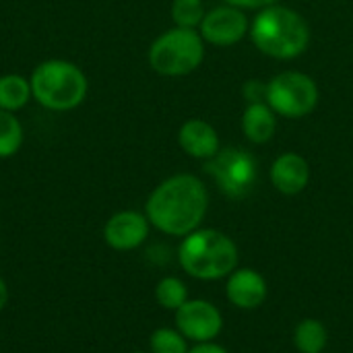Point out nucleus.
<instances>
[{
	"instance_id": "4",
	"label": "nucleus",
	"mask_w": 353,
	"mask_h": 353,
	"mask_svg": "<svg viewBox=\"0 0 353 353\" xmlns=\"http://www.w3.org/2000/svg\"><path fill=\"white\" fill-rule=\"evenodd\" d=\"M29 83L33 99L52 112H70L79 108L89 91V83L81 66L60 58L39 62L33 68Z\"/></svg>"
},
{
	"instance_id": "17",
	"label": "nucleus",
	"mask_w": 353,
	"mask_h": 353,
	"mask_svg": "<svg viewBox=\"0 0 353 353\" xmlns=\"http://www.w3.org/2000/svg\"><path fill=\"white\" fill-rule=\"evenodd\" d=\"M188 300L186 283L176 275H165L155 285V302L170 312H176Z\"/></svg>"
},
{
	"instance_id": "25",
	"label": "nucleus",
	"mask_w": 353,
	"mask_h": 353,
	"mask_svg": "<svg viewBox=\"0 0 353 353\" xmlns=\"http://www.w3.org/2000/svg\"><path fill=\"white\" fill-rule=\"evenodd\" d=\"M126 353H151V352H126Z\"/></svg>"
},
{
	"instance_id": "16",
	"label": "nucleus",
	"mask_w": 353,
	"mask_h": 353,
	"mask_svg": "<svg viewBox=\"0 0 353 353\" xmlns=\"http://www.w3.org/2000/svg\"><path fill=\"white\" fill-rule=\"evenodd\" d=\"M31 83L21 74H2L0 77V110L17 112L25 108L31 99Z\"/></svg>"
},
{
	"instance_id": "21",
	"label": "nucleus",
	"mask_w": 353,
	"mask_h": 353,
	"mask_svg": "<svg viewBox=\"0 0 353 353\" xmlns=\"http://www.w3.org/2000/svg\"><path fill=\"white\" fill-rule=\"evenodd\" d=\"M242 93H244V99L248 103L267 101V83L265 81H259V79H250V81H246Z\"/></svg>"
},
{
	"instance_id": "2",
	"label": "nucleus",
	"mask_w": 353,
	"mask_h": 353,
	"mask_svg": "<svg viewBox=\"0 0 353 353\" xmlns=\"http://www.w3.org/2000/svg\"><path fill=\"white\" fill-rule=\"evenodd\" d=\"M248 37L254 48L273 60H296L310 46V25L294 8L273 4L256 10Z\"/></svg>"
},
{
	"instance_id": "9",
	"label": "nucleus",
	"mask_w": 353,
	"mask_h": 353,
	"mask_svg": "<svg viewBox=\"0 0 353 353\" xmlns=\"http://www.w3.org/2000/svg\"><path fill=\"white\" fill-rule=\"evenodd\" d=\"M248 31H250V19L246 10L232 6L228 2L207 10L199 27V33L205 39V43L217 48H230L240 43L248 35Z\"/></svg>"
},
{
	"instance_id": "5",
	"label": "nucleus",
	"mask_w": 353,
	"mask_h": 353,
	"mask_svg": "<svg viewBox=\"0 0 353 353\" xmlns=\"http://www.w3.org/2000/svg\"><path fill=\"white\" fill-rule=\"evenodd\" d=\"M147 58L161 77H186L203 64L205 39L199 29L172 27L153 39Z\"/></svg>"
},
{
	"instance_id": "6",
	"label": "nucleus",
	"mask_w": 353,
	"mask_h": 353,
	"mask_svg": "<svg viewBox=\"0 0 353 353\" xmlns=\"http://www.w3.org/2000/svg\"><path fill=\"white\" fill-rule=\"evenodd\" d=\"M321 101L316 81L302 70H283L267 81V103L271 110L288 120L310 116Z\"/></svg>"
},
{
	"instance_id": "19",
	"label": "nucleus",
	"mask_w": 353,
	"mask_h": 353,
	"mask_svg": "<svg viewBox=\"0 0 353 353\" xmlns=\"http://www.w3.org/2000/svg\"><path fill=\"white\" fill-rule=\"evenodd\" d=\"M190 341L174 327H159L149 337L151 353H188Z\"/></svg>"
},
{
	"instance_id": "22",
	"label": "nucleus",
	"mask_w": 353,
	"mask_h": 353,
	"mask_svg": "<svg viewBox=\"0 0 353 353\" xmlns=\"http://www.w3.org/2000/svg\"><path fill=\"white\" fill-rule=\"evenodd\" d=\"M232 6H238L242 10H263L267 6L279 4V0H223Z\"/></svg>"
},
{
	"instance_id": "24",
	"label": "nucleus",
	"mask_w": 353,
	"mask_h": 353,
	"mask_svg": "<svg viewBox=\"0 0 353 353\" xmlns=\"http://www.w3.org/2000/svg\"><path fill=\"white\" fill-rule=\"evenodd\" d=\"M8 300H10V292H8V285H6V281L0 277V312L6 308V304H8Z\"/></svg>"
},
{
	"instance_id": "3",
	"label": "nucleus",
	"mask_w": 353,
	"mask_h": 353,
	"mask_svg": "<svg viewBox=\"0 0 353 353\" xmlns=\"http://www.w3.org/2000/svg\"><path fill=\"white\" fill-rule=\"evenodd\" d=\"M176 256L180 269L199 281L228 279L240 263L238 244L228 234L213 228H199L180 238Z\"/></svg>"
},
{
	"instance_id": "14",
	"label": "nucleus",
	"mask_w": 353,
	"mask_h": 353,
	"mask_svg": "<svg viewBox=\"0 0 353 353\" xmlns=\"http://www.w3.org/2000/svg\"><path fill=\"white\" fill-rule=\"evenodd\" d=\"M277 114L271 110L267 101L248 103L242 114V132L252 145H265L275 137L277 130Z\"/></svg>"
},
{
	"instance_id": "1",
	"label": "nucleus",
	"mask_w": 353,
	"mask_h": 353,
	"mask_svg": "<svg viewBox=\"0 0 353 353\" xmlns=\"http://www.w3.org/2000/svg\"><path fill=\"white\" fill-rule=\"evenodd\" d=\"M209 211V192L194 174H174L159 182L145 203V215L157 232L184 238L203 228Z\"/></svg>"
},
{
	"instance_id": "7",
	"label": "nucleus",
	"mask_w": 353,
	"mask_h": 353,
	"mask_svg": "<svg viewBox=\"0 0 353 353\" xmlns=\"http://www.w3.org/2000/svg\"><path fill=\"white\" fill-rule=\"evenodd\" d=\"M203 172L228 199L240 201L248 196L256 186L259 161L250 151L242 147H221L217 155L205 161Z\"/></svg>"
},
{
	"instance_id": "13",
	"label": "nucleus",
	"mask_w": 353,
	"mask_h": 353,
	"mask_svg": "<svg viewBox=\"0 0 353 353\" xmlns=\"http://www.w3.org/2000/svg\"><path fill=\"white\" fill-rule=\"evenodd\" d=\"M178 145L186 155H190L192 159H201V161L211 159L221 149V141H219L215 126L201 118H190L180 126Z\"/></svg>"
},
{
	"instance_id": "8",
	"label": "nucleus",
	"mask_w": 353,
	"mask_h": 353,
	"mask_svg": "<svg viewBox=\"0 0 353 353\" xmlns=\"http://www.w3.org/2000/svg\"><path fill=\"white\" fill-rule=\"evenodd\" d=\"M176 329L190 341V343H209L215 341L223 331V314L221 310L201 298H188L176 312H174Z\"/></svg>"
},
{
	"instance_id": "23",
	"label": "nucleus",
	"mask_w": 353,
	"mask_h": 353,
	"mask_svg": "<svg viewBox=\"0 0 353 353\" xmlns=\"http://www.w3.org/2000/svg\"><path fill=\"white\" fill-rule=\"evenodd\" d=\"M188 353H230L223 345L215 343V341H209V343H194Z\"/></svg>"
},
{
	"instance_id": "11",
	"label": "nucleus",
	"mask_w": 353,
	"mask_h": 353,
	"mask_svg": "<svg viewBox=\"0 0 353 353\" xmlns=\"http://www.w3.org/2000/svg\"><path fill=\"white\" fill-rule=\"evenodd\" d=\"M269 296L267 279L250 267H238L225 279V298L238 310H256Z\"/></svg>"
},
{
	"instance_id": "10",
	"label": "nucleus",
	"mask_w": 353,
	"mask_h": 353,
	"mask_svg": "<svg viewBox=\"0 0 353 353\" xmlns=\"http://www.w3.org/2000/svg\"><path fill=\"white\" fill-rule=\"evenodd\" d=\"M151 234V223L145 211L124 209L114 213L103 225V242L116 252H130L141 248Z\"/></svg>"
},
{
	"instance_id": "15",
	"label": "nucleus",
	"mask_w": 353,
	"mask_h": 353,
	"mask_svg": "<svg viewBox=\"0 0 353 353\" xmlns=\"http://www.w3.org/2000/svg\"><path fill=\"white\" fill-rule=\"evenodd\" d=\"M294 345L300 353H325L329 345V331L319 319H304L294 331Z\"/></svg>"
},
{
	"instance_id": "20",
	"label": "nucleus",
	"mask_w": 353,
	"mask_h": 353,
	"mask_svg": "<svg viewBox=\"0 0 353 353\" xmlns=\"http://www.w3.org/2000/svg\"><path fill=\"white\" fill-rule=\"evenodd\" d=\"M205 4L203 0H174L172 2V21L174 27L184 29H199L205 19Z\"/></svg>"
},
{
	"instance_id": "18",
	"label": "nucleus",
	"mask_w": 353,
	"mask_h": 353,
	"mask_svg": "<svg viewBox=\"0 0 353 353\" xmlns=\"http://www.w3.org/2000/svg\"><path fill=\"white\" fill-rule=\"evenodd\" d=\"M23 145V126L14 112L0 110V159L12 157Z\"/></svg>"
},
{
	"instance_id": "12",
	"label": "nucleus",
	"mask_w": 353,
	"mask_h": 353,
	"mask_svg": "<svg viewBox=\"0 0 353 353\" xmlns=\"http://www.w3.org/2000/svg\"><path fill=\"white\" fill-rule=\"evenodd\" d=\"M271 184L277 192L285 196H296L310 184V163L304 155L296 151L281 153L271 163Z\"/></svg>"
}]
</instances>
